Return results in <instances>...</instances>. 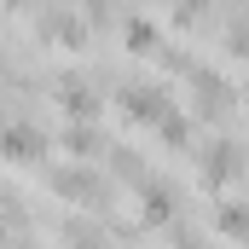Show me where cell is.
<instances>
[{"label": "cell", "mask_w": 249, "mask_h": 249, "mask_svg": "<svg viewBox=\"0 0 249 249\" xmlns=\"http://www.w3.org/2000/svg\"><path fill=\"white\" fill-rule=\"evenodd\" d=\"M0 151H6V157H12V151H18V157H35V151H41V145H35V127H6V133H0Z\"/></svg>", "instance_id": "cell-1"}]
</instances>
